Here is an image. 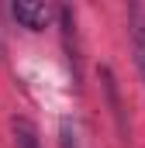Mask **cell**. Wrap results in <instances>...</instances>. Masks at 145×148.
<instances>
[{
    "label": "cell",
    "instance_id": "obj_1",
    "mask_svg": "<svg viewBox=\"0 0 145 148\" xmlns=\"http://www.w3.org/2000/svg\"><path fill=\"white\" fill-rule=\"evenodd\" d=\"M10 14H14L17 24H24V28H31V31H41V28L52 21V7H48V3H38V0H17V3L10 7Z\"/></svg>",
    "mask_w": 145,
    "mask_h": 148
},
{
    "label": "cell",
    "instance_id": "obj_2",
    "mask_svg": "<svg viewBox=\"0 0 145 148\" xmlns=\"http://www.w3.org/2000/svg\"><path fill=\"white\" fill-rule=\"evenodd\" d=\"M128 17H131V48H135V66H138L142 83H145V7H142V3H131Z\"/></svg>",
    "mask_w": 145,
    "mask_h": 148
},
{
    "label": "cell",
    "instance_id": "obj_3",
    "mask_svg": "<svg viewBox=\"0 0 145 148\" xmlns=\"http://www.w3.org/2000/svg\"><path fill=\"white\" fill-rule=\"evenodd\" d=\"M59 17H62V31H66V52H69V69H72V79L79 83V52H76V45H72V38H76V17H72L69 7H59Z\"/></svg>",
    "mask_w": 145,
    "mask_h": 148
},
{
    "label": "cell",
    "instance_id": "obj_4",
    "mask_svg": "<svg viewBox=\"0 0 145 148\" xmlns=\"http://www.w3.org/2000/svg\"><path fill=\"white\" fill-rule=\"evenodd\" d=\"M14 145L17 148H41L38 145V127L28 117H14Z\"/></svg>",
    "mask_w": 145,
    "mask_h": 148
},
{
    "label": "cell",
    "instance_id": "obj_5",
    "mask_svg": "<svg viewBox=\"0 0 145 148\" xmlns=\"http://www.w3.org/2000/svg\"><path fill=\"white\" fill-rule=\"evenodd\" d=\"M104 79H107L104 86H107V100H110V110H114V117H117V131L124 134V117H121V100H117V90H114V76H110L107 69H104Z\"/></svg>",
    "mask_w": 145,
    "mask_h": 148
},
{
    "label": "cell",
    "instance_id": "obj_6",
    "mask_svg": "<svg viewBox=\"0 0 145 148\" xmlns=\"http://www.w3.org/2000/svg\"><path fill=\"white\" fill-rule=\"evenodd\" d=\"M59 145H62V148H79V138H76V127H72L69 117L59 124Z\"/></svg>",
    "mask_w": 145,
    "mask_h": 148
}]
</instances>
